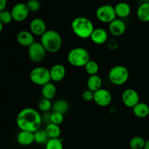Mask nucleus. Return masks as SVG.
Returning <instances> with one entry per match:
<instances>
[{
	"label": "nucleus",
	"mask_w": 149,
	"mask_h": 149,
	"mask_svg": "<svg viewBox=\"0 0 149 149\" xmlns=\"http://www.w3.org/2000/svg\"><path fill=\"white\" fill-rule=\"evenodd\" d=\"M95 15L99 21L109 24L117 17L114 7L111 4H103L100 6L96 10Z\"/></svg>",
	"instance_id": "nucleus-7"
},
{
	"label": "nucleus",
	"mask_w": 149,
	"mask_h": 149,
	"mask_svg": "<svg viewBox=\"0 0 149 149\" xmlns=\"http://www.w3.org/2000/svg\"><path fill=\"white\" fill-rule=\"evenodd\" d=\"M49 72H50L51 80L55 82H58V81H62L65 77L66 70L63 65L61 63H57L51 67Z\"/></svg>",
	"instance_id": "nucleus-14"
},
{
	"label": "nucleus",
	"mask_w": 149,
	"mask_h": 149,
	"mask_svg": "<svg viewBox=\"0 0 149 149\" xmlns=\"http://www.w3.org/2000/svg\"><path fill=\"white\" fill-rule=\"evenodd\" d=\"M57 93V89L53 83H47V84L42 87V95L44 98L52 100L55 97Z\"/></svg>",
	"instance_id": "nucleus-22"
},
{
	"label": "nucleus",
	"mask_w": 149,
	"mask_h": 149,
	"mask_svg": "<svg viewBox=\"0 0 149 149\" xmlns=\"http://www.w3.org/2000/svg\"><path fill=\"white\" fill-rule=\"evenodd\" d=\"M99 69H100V67H99L98 63L95 61H91V60L84 66V70H85L86 73L90 76L97 75Z\"/></svg>",
	"instance_id": "nucleus-27"
},
{
	"label": "nucleus",
	"mask_w": 149,
	"mask_h": 149,
	"mask_svg": "<svg viewBox=\"0 0 149 149\" xmlns=\"http://www.w3.org/2000/svg\"><path fill=\"white\" fill-rule=\"evenodd\" d=\"M43 120L40 113L34 109H22L16 118V124L20 130L35 132L42 126Z\"/></svg>",
	"instance_id": "nucleus-1"
},
{
	"label": "nucleus",
	"mask_w": 149,
	"mask_h": 149,
	"mask_svg": "<svg viewBox=\"0 0 149 149\" xmlns=\"http://www.w3.org/2000/svg\"><path fill=\"white\" fill-rule=\"evenodd\" d=\"M93 43L96 45H103L109 40L108 32L103 28L95 29L90 38Z\"/></svg>",
	"instance_id": "nucleus-16"
},
{
	"label": "nucleus",
	"mask_w": 149,
	"mask_h": 149,
	"mask_svg": "<svg viewBox=\"0 0 149 149\" xmlns=\"http://www.w3.org/2000/svg\"><path fill=\"white\" fill-rule=\"evenodd\" d=\"M146 141L143 137L135 136L130 141V146L132 149H144Z\"/></svg>",
	"instance_id": "nucleus-26"
},
{
	"label": "nucleus",
	"mask_w": 149,
	"mask_h": 149,
	"mask_svg": "<svg viewBox=\"0 0 149 149\" xmlns=\"http://www.w3.org/2000/svg\"><path fill=\"white\" fill-rule=\"evenodd\" d=\"M13 20V16H12L11 11L7 10H1L0 11V22L4 25L9 24Z\"/></svg>",
	"instance_id": "nucleus-30"
},
{
	"label": "nucleus",
	"mask_w": 149,
	"mask_h": 149,
	"mask_svg": "<svg viewBox=\"0 0 149 149\" xmlns=\"http://www.w3.org/2000/svg\"><path fill=\"white\" fill-rule=\"evenodd\" d=\"M38 108L39 110L44 113H47L52 108V104L51 103V100L47 98H42L38 103Z\"/></svg>",
	"instance_id": "nucleus-29"
},
{
	"label": "nucleus",
	"mask_w": 149,
	"mask_h": 149,
	"mask_svg": "<svg viewBox=\"0 0 149 149\" xmlns=\"http://www.w3.org/2000/svg\"><path fill=\"white\" fill-rule=\"evenodd\" d=\"M52 110L55 112L65 114L69 110V104L63 99H59L52 104Z\"/></svg>",
	"instance_id": "nucleus-23"
},
{
	"label": "nucleus",
	"mask_w": 149,
	"mask_h": 149,
	"mask_svg": "<svg viewBox=\"0 0 149 149\" xmlns=\"http://www.w3.org/2000/svg\"><path fill=\"white\" fill-rule=\"evenodd\" d=\"M102 79L98 75L90 76L87 81V89L93 92H96L101 89L102 87Z\"/></svg>",
	"instance_id": "nucleus-21"
},
{
	"label": "nucleus",
	"mask_w": 149,
	"mask_h": 149,
	"mask_svg": "<svg viewBox=\"0 0 149 149\" xmlns=\"http://www.w3.org/2000/svg\"><path fill=\"white\" fill-rule=\"evenodd\" d=\"M71 27L74 34L83 39L90 38L95 30L93 22L89 18L83 16L75 17L71 22Z\"/></svg>",
	"instance_id": "nucleus-2"
},
{
	"label": "nucleus",
	"mask_w": 149,
	"mask_h": 149,
	"mask_svg": "<svg viewBox=\"0 0 149 149\" xmlns=\"http://www.w3.org/2000/svg\"><path fill=\"white\" fill-rule=\"evenodd\" d=\"M116 16L119 18H125L128 17L131 13V7L128 3L121 1L114 6Z\"/></svg>",
	"instance_id": "nucleus-18"
},
{
	"label": "nucleus",
	"mask_w": 149,
	"mask_h": 149,
	"mask_svg": "<svg viewBox=\"0 0 149 149\" xmlns=\"http://www.w3.org/2000/svg\"><path fill=\"white\" fill-rule=\"evenodd\" d=\"M108 47L110 49H112V50H114V49H117L118 46V42H116V40H115L114 39H109L108 40Z\"/></svg>",
	"instance_id": "nucleus-34"
},
{
	"label": "nucleus",
	"mask_w": 149,
	"mask_h": 149,
	"mask_svg": "<svg viewBox=\"0 0 149 149\" xmlns=\"http://www.w3.org/2000/svg\"><path fill=\"white\" fill-rule=\"evenodd\" d=\"M41 43L48 52L55 53L62 47V37L58 31L55 30H47L41 36Z\"/></svg>",
	"instance_id": "nucleus-3"
},
{
	"label": "nucleus",
	"mask_w": 149,
	"mask_h": 149,
	"mask_svg": "<svg viewBox=\"0 0 149 149\" xmlns=\"http://www.w3.org/2000/svg\"><path fill=\"white\" fill-rule=\"evenodd\" d=\"M26 4L29 11L32 13L39 11L41 8V3L39 0H28Z\"/></svg>",
	"instance_id": "nucleus-32"
},
{
	"label": "nucleus",
	"mask_w": 149,
	"mask_h": 149,
	"mask_svg": "<svg viewBox=\"0 0 149 149\" xmlns=\"http://www.w3.org/2000/svg\"><path fill=\"white\" fill-rule=\"evenodd\" d=\"M132 111L137 117L146 118L149 115V106L147 103L140 102L132 109Z\"/></svg>",
	"instance_id": "nucleus-19"
},
{
	"label": "nucleus",
	"mask_w": 149,
	"mask_h": 149,
	"mask_svg": "<svg viewBox=\"0 0 149 149\" xmlns=\"http://www.w3.org/2000/svg\"><path fill=\"white\" fill-rule=\"evenodd\" d=\"M94 102L100 107L109 106L112 101V95L109 90L101 88L94 93Z\"/></svg>",
	"instance_id": "nucleus-10"
},
{
	"label": "nucleus",
	"mask_w": 149,
	"mask_h": 149,
	"mask_svg": "<svg viewBox=\"0 0 149 149\" xmlns=\"http://www.w3.org/2000/svg\"><path fill=\"white\" fill-rule=\"evenodd\" d=\"M45 149H63V143L61 138H50L45 145Z\"/></svg>",
	"instance_id": "nucleus-28"
},
{
	"label": "nucleus",
	"mask_w": 149,
	"mask_h": 149,
	"mask_svg": "<svg viewBox=\"0 0 149 149\" xmlns=\"http://www.w3.org/2000/svg\"><path fill=\"white\" fill-rule=\"evenodd\" d=\"M70 65L74 67H84L90 61L89 51L84 47H75L71 49L67 55Z\"/></svg>",
	"instance_id": "nucleus-4"
},
{
	"label": "nucleus",
	"mask_w": 149,
	"mask_h": 149,
	"mask_svg": "<svg viewBox=\"0 0 149 149\" xmlns=\"http://www.w3.org/2000/svg\"><path fill=\"white\" fill-rule=\"evenodd\" d=\"M47 51L40 42H35L32 44L28 49L29 58L32 62H42L45 58Z\"/></svg>",
	"instance_id": "nucleus-8"
},
{
	"label": "nucleus",
	"mask_w": 149,
	"mask_h": 149,
	"mask_svg": "<svg viewBox=\"0 0 149 149\" xmlns=\"http://www.w3.org/2000/svg\"><path fill=\"white\" fill-rule=\"evenodd\" d=\"M47 31L45 20L39 17L33 18L30 23V31L34 36H42Z\"/></svg>",
	"instance_id": "nucleus-13"
},
{
	"label": "nucleus",
	"mask_w": 149,
	"mask_h": 149,
	"mask_svg": "<svg viewBox=\"0 0 149 149\" xmlns=\"http://www.w3.org/2000/svg\"><path fill=\"white\" fill-rule=\"evenodd\" d=\"M144 149H149V140L146 141V143L145 147H144Z\"/></svg>",
	"instance_id": "nucleus-36"
},
{
	"label": "nucleus",
	"mask_w": 149,
	"mask_h": 149,
	"mask_svg": "<svg viewBox=\"0 0 149 149\" xmlns=\"http://www.w3.org/2000/svg\"><path fill=\"white\" fill-rule=\"evenodd\" d=\"M130 72L127 67L122 65H115L111 68L109 73V79L114 85L125 84L129 79Z\"/></svg>",
	"instance_id": "nucleus-5"
},
{
	"label": "nucleus",
	"mask_w": 149,
	"mask_h": 149,
	"mask_svg": "<svg viewBox=\"0 0 149 149\" xmlns=\"http://www.w3.org/2000/svg\"><path fill=\"white\" fill-rule=\"evenodd\" d=\"M143 2H149V0H141Z\"/></svg>",
	"instance_id": "nucleus-38"
},
{
	"label": "nucleus",
	"mask_w": 149,
	"mask_h": 149,
	"mask_svg": "<svg viewBox=\"0 0 149 149\" xmlns=\"http://www.w3.org/2000/svg\"><path fill=\"white\" fill-rule=\"evenodd\" d=\"M122 100L125 106L133 109L138 103H140V96L136 90L129 88L123 92Z\"/></svg>",
	"instance_id": "nucleus-9"
},
{
	"label": "nucleus",
	"mask_w": 149,
	"mask_h": 149,
	"mask_svg": "<svg viewBox=\"0 0 149 149\" xmlns=\"http://www.w3.org/2000/svg\"><path fill=\"white\" fill-rule=\"evenodd\" d=\"M64 121V114L58 112L52 111L50 116V123L55 124V125H60Z\"/></svg>",
	"instance_id": "nucleus-31"
},
{
	"label": "nucleus",
	"mask_w": 149,
	"mask_h": 149,
	"mask_svg": "<svg viewBox=\"0 0 149 149\" xmlns=\"http://www.w3.org/2000/svg\"><path fill=\"white\" fill-rule=\"evenodd\" d=\"M17 141L20 145L28 146L35 142L34 132L20 130L17 135Z\"/></svg>",
	"instance_id": "nucleus-17"
},
{
	"label": "nucleus",
	"mask_w": 149,
	"mask_h": 149,
	"mask_svg": "<svg viewBox=\"0 0 149 149\" xmlns=\"http://www.w3.org/2000/svg\"><path fill=\"white\" fill-rule=\"evenodd\" d=\"M45 130H46L49 138H60L61 137V130L59 125L49 123L47 125Z\"/></svg>",
	"instance_id": "nucleus-25"
},
{
	"label": "nucleus",
	"mask_w": 149,
	"mask_h": 149,
	"mask_svg": "<svg viewBox=\"0 0 149 149\" xmlns=\"http://www.w3.org/2000/svg\"><path fill=\"white\" fill-rule=\"evenodd\" d=\"M126 23L121 18H116L109 24V31L115 37L122 36L126 31Z\"/></svg>",
	"instance_id": "nucleus-12"
},
{
	"label": "nucleus",
	"mask_w": 149,
	"mask_h": 149,
	"mask_svg": "<svg viewBox=\"0 0 149 149\" xmlns=\"http://www.w3.org/2000/svg\"><path fill=\"white\" fill-rule=\"evenodd\" d=\"M30 11L26 4L17 3L15 4L11 10L12 16L14 21L22 22L26 20L29 16Z\"/></svg>",
	"instance_id": "nucleus-11"
},
{
	"label": "nucleus",
	"mask_w": 149,
	"mask_h": 149,
	"mask_svg": "<svg viewBox=\"0 0 149 149\" xmlns=\"http://www.w3.org/2000/svg\"><path fill=\"white\" fill-rule=\"evenodd\" d=\"M29 78L32 83L41 87H43L44 85L52 81L49 69L43 66H37L33 68L30 71Z\"/></svg>",
	"instance_id": "nucleus-6"
},
{
	"label": "nucleus",
	"mask_w": 149,
	"mask_h": 149,
	"mask_svg": "<svg viewBox=\"0 0 149 149\" xmlns=\"http://www.w3.org/2000/svg\"><path fill=\"white\" fill-rule=\"evenodd\" d=\"M7 4V0H0V11H1V10H6Z\"/></svg>",
	"instance_id": "nucleus-35"
},
{
	"label": "nucleus",
	"mask_w": 149,
	"mask_h": 149,
	"mask_svg": "<svg viewBox=\"0 0 149 149\" xmlns=\"http://www.w3.org/2000/svg\"><path fill=\"white\" fill-rule=\"evenodd\" d=\"M16 39L19 45L27 47H29L35 42L34 35L29 31H21L17 33Z\"/></svg>",
	"instance_id": "nucleus-15"
},
{
	"label": "nucleus",
	"mask_w": 149,
	"mask_h": 149,
	"mask_svg": "<svg viewBox=\"0 0 149 149\" xmlns=\"http://www.w3.org/2000/svg\"><path fill=\"white\" fill-rule=\"evenodd\" d=\"M50 139L47 132L46 130L39 129L34 132L35 143L40 145H46L47 143Z\"/></svg>",
	"instance_id": "nucleus-24"
},
{
	"label": "nucleus",
	"mask_w": 149,
	"mask_h": 149,
	"mask_svg": "<svg viewBox=\"0 0 149 149\" xmlns=\"http://www.w3.org/2000/svg\"><path fill=\"white\" fill-rule=\"evenodd\" d=\"M81 97H82V99L84 100L87 102H90L92 100H94V92L91 91L90 90H84L82 93V95H81Z\"/></svg>",
	"instance_id": "nucleus-33"
},
{
	"label": "nucleus",
	"mask_w": 149,
	"mask_h": 149,
	"mask_svg": "<svg viewBox=\"0 0 149 149\" xmlns=\"http://www.w3.org/2000/svg\"><path fill=\"white\" fill-rule=\"evenodd\" d=\"M136 15L141 21L149 22V2H143L137 9Z\"/></svg>",
	"instance_id": "nucleus-20"
},
{
	"label": "nucleus",
	"mask_w": 149,
	"mask_h": 149,
	"mask_svg": "<svg viewBox=\"0 0 149 149\" xmlns=\"http://www.w3.org/2000/svg\"><path fill=\"white\" fill-rule=\"evenodd\" d=\"M3 26H4V24H3L2 23H1V22H0V31H2V30H3Z\"/></svg>",
	"instance_id": "nucleus-37"
}]
</instances>
